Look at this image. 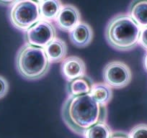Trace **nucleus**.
<instances>
[{
  "label": "nucleus",
  "mask_w": 147,
  "mask_h": 138,
  "mask_svg": "<svg viewBox=\"0 0 147 138\" xmlns=\"http://www.w3.org/2000/svg\"><path fill=\"white\" fill-rule=\"evenodd\" d=\"M138 45L147 51V27L141 28L139 40H138Z\"/></svg>",
  "instance_id": "nucleus-18"
},
{
  "label": "nucleus",
  "mask_w": 147,
  "mask_h": 138,
  "mask_svg": "<svg viewBox=\"0 0 147 138\" xmlns=\"http://www.w3.org/2000/svg\"><path fill=\"white\" fill-rule=\"evenodd\" d=\"M37 2H41V1H43V0H36Z\"/></svg>",
  "instance_id": "nucleus-22"
},
{
  "label": "nucleus",
  "mask_w": 147,
  "mask_h": 138,
  "mask_svg": "<svg viewBox=\"0 0 147 138\" xmlns=\"http://www.w3.org/2000/svg\"><path fill=\"white\" fill-rule=\"evenodd\" d=\"M9 91V83L4 76L0 75V99L5 96Z\"/></svg>",
  "instance_id": "nucleus-17"
},
{
  "label": "nucleus",
  "mask_w": 147,
  "mask_h": 138,
  "mask_svg": "<svg viewBox=\"0 0 147 138\" xmlns=\"http://www.w3.org/2000/svg\"><path fill=\"white\" fill-rule=\"evenodd\" d=\"M110 138H129L128 134L123 131H115Z\"/></svg>",
  "instance_id": "nucleus-19"
},
{
  "label": "nucleus",
  "mask_w": 147,
  "mask_h": 138,
  "mask_svg": "<svg viewBox=\"0 0 147 138\" xmlns=\"http://www.w3.org/2000/svg\"><path fill=\"white\" fill-rule=\"evenodd\" d=\"M143 65H144V68L145 69V71L147 72V53L144 57V60H143Z\"/></svg>",
  "instance_id": "nucleus-21"
},
{
  "label": "nucleus",
  "mask_w": 147,
  "mask_h": 138,
  "mask_svg": "<svg viewBox=\"0 0 147 138\" xmlns=\"http://www.w3.org/2000/svg\"><path fill=\"white\" fill-rule=\"evenodd\" d=\"M8 15L11 25L25 32L41 19L39 2L36 0H18L10 7Z\"/></svg>",
  "instance_id": "nucleus-4"
},
{
  "label": "nucleus",
  "mask_w": 147,
  "mask_h": 138,
  "mask_svg": "<svg viewBox=\"0 0 147 138\" xmlns=\"http://www.w3.org/2000/svg\"><path fill=\"white\" fill-rule=\"evenodd\" d=\"M56 25L63 32H69L81 21V13L76 6L71 4L63 5L56 17Z\"/></svg>",
  "instance_id": "nucleus-7"
},
{
  "label": "nucleus",
  "mask_w": 147,
  "mask_h": 138,
  "mask_svg": "<svg viewBox=\"0 0 147 138\" xmlns=\"http://www.w3.org/2000/svg\"><path fill=\"white\" fill-rule=\"evenodd\" d=\"M62 7L61 0H43L39 2L40 19L49 22L55 21Z\"/></svg>",
  "instance_id": "nucleus-13"
},
{
  "label": "nucleus",
  "mask_w": 147,
  "mask_h": 138,
  "mask_svg": "<svg viewBox=\"0 0 147 138\" xmlns=\"http://www.w3.org/2000/svg\"><path fill=\"white\" fill-rule=\"evenodd\" d=\"M104 83L112 88L120 89L126 87L132 80V72L129 66L120 60L109 62L102 71Z\"/></svg>",
  "instance_id": "nucleus-5"
},
{
  "label": "nucleus",
  "mask_w": 147,
  "mask_h": 138,
  "mask_svg": "<svg viewBox=\"0 0 147 138\" xmlns=\"http://www.w3.org/2000/svg\"><path fill=\"white\" fill-rule=\"evenodd\" d=\"M90 94L101 105L107 106L113 98L112 88L105 83L99 82L93 84Z\"/></svg>",
  "instance_id": "nucleus-14"
},
{
  "label": "nucleus",
  "mask_w": 147,
  "mask_h": 138,
  "mask_svg": "<svg viewBox=\"0 0 147 138\" xmlns=\"http://www.w3.org/2000/svg\"><path fill=\"white\" fill-rule=\"evenodd\" d=\"M15 68L25 80L38 81L47 75L51 68L44 48L25 43L17 52Z\"/></svg>",
  "instance_id": "nucleus-3"
},
{
  "label": "nucleus",
  "mask_w": 147,
  "mask_h": 138,
  "mask_svg": "<svg viewBox=\"0 0 147 138\" xmlns=\"http://www.w3.org/2000/svg\"><path fill=\"white\" fill-rule=\"evenodd\" d=\"M56 37V29L51 22L42 20L24 32L25 43L45 48Z\"/></svg>",
  "instance_id": "nucleus-6"
},
{
  "label": "nucleus",
  "mask_w": 147,
  "mask_h": 138,
  "mask_svg": "<svg viewBox=\"0 0 147 138\" xmlns=\"http://www.w3.org/2000/svg\"><path fill=\"white\" fill-rule=\"evenodd\" d=\"M112 129L106 122H99L89 128L84 135V138H110Z\"/></svg>",
  "instance_id": "nucleus-15"
},
{
  "label": "nucleus",
  "mask_w": 147,
  "mask_h": 138,
  "mask_svg": "<svg viewBox=\"0 0 147 138\" xmlns=\"http://www.w3.org/2000/svg\"><path fill=\"white\" fill-rule=\"evenodd\" d=\"M93 84V80L87 76L67 81L66 89L68 96L90 94Z\"/></svg>",
  "instance_id": "nucleus-11"
},
{
  "label": "nucleus",
  "mask_w": 147,
  "mask_h": 138,
  "mask_svg": "<svg viewBox=\"0 0 147 138\" xmlns=\"http://www.w3.org/2000/svg\"><path fill=\"white\" fill-rule=\"evenodd\" d=\"M141 29L128 14L120 13L108 21L105 38L112 48L121 52L131 51L138 45Z\"/></svg>",
  "instance_id": "nucleus-2"
},
{
  "label": "nucleus",
  "mask_w": 147,
  "mask_h": 138,
  "mask_svg": "<svg viewBox=\"0 0 147 138\" xmlns=\"http://www.w3.org/2000/svg\"><path fill=\"white\" fill-rule=\"evenodd\" d=\"M61 74L67 81L86 76L87 66L81 58L76 56L66 58L61 64Z\"/></svg>",
  "instance_id": "nucleus-8"
},
{
  "label": "nucleus",
  "mask_w": 147,
  "mask_h": 138,
  "mask_svg": "<svg viewBox=\"0 0 147 138\" xmlns=\"http://www.w3.org/2000/svg\"><path fill=\"white\" fill-rule=\"evenodd\" d=\"M61 117L71 132L84 136L92 126L106 122L107 106L99 104L90 94L68 96L62 105Z\"/></svg>",
  "instance_id": "nucleus-1"
},
{
  "label": "nucleus",
  "mask_w": 147,
  "mask_h": 138,
  "mask_svg": "<svg viewBox=\"0 0 147 138\" xmlns=\"http://www.w3.org/2000/svg\"><path fill=\"white\" fill-rule=\"evenodd\" d=\"M128 14L141 28L147 27V0H132Z\"/></svg>",
  "instance_id": "nucleus-12"
},
{
  "label": "nucleus",
  "mask_w": 147,
  "mask_h": 138,
  "mask_svg": "<svg viewBox=\"0 0 147 138\" xmlns=\"http://www.w3.org/2000/svg\"><path fill=\"white\" fill-rule=\"evenodd\" d=\"M128 134L129 138H147V124L140 123L135 125Z\"/></svg>",
  "instance_id": "nucleus-16"
},
{
  "label": "nucleus",
  "mask_w": 147,
  "mask_h": 138,
  "mask_svg": "<svg viewBox=\"0 0 147 138\" xmlns=\"http://www.w3.org/2000/svg\"><path fill=\"white\" fill-rule=\"evenodd\" d=\"M18 0H0V5L3 7H11Z\"/></svg>",
  "instance_id": "nucleus-20"
},
{
  "label": "nucleus",
  "mask_w": 147,
  "mask_h": 138,
  "mask_svg": "<svg viewBox=\"0 0 147 138\" xmlns=\"http://www.w3.org/2000/svg\"><path fill=\"white\" fill-rule=\"evenodd\" d=\"M48 59L51 63H58L66 58L68 46L66 42L56 37L44 48Z\"/></svg>",
  "instance_id": "nucleus-10"
},
{
  "label": "nucleus",
  "mask_w": 147,
  "mask_h": 138,
  "mask_svg": "<svg viewBox=\"0 0 147 138\" xmlns=\"http://www.w3.org/2000/svg\"><path fill=\"white\" fill-rule=\"evenodd\" d=\"M71 43L79 48L87 47L92 42L94 32L92 27L85 22H80L69 32Z\"/></svg>",
  "instance_id": "nucleus-9"
}]
</instances>
